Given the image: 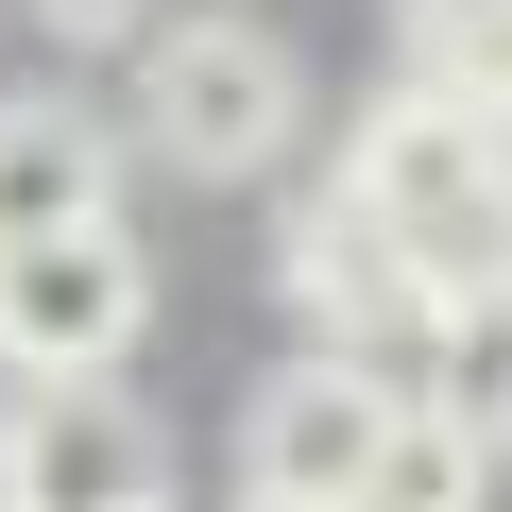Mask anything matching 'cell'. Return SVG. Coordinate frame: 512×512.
<instances>
[{
  "instance_id": "5",
  "label": "cell",
  "mask_w": 512,
  "mask_h": 512,
  "mask_svg": "<svg viewBox=\"0 0 512 512\" xmlns=\"http://www.w3.org/2000/svg\"><path fill=\"white\" fill-rule=\"evenodd\" d=\"M376 444H393V393H376V376L274 359V376H256V410H239V495H256V512H359Z\"/></svg>"
},
{
  "instance_id": "6",
  "label": "cell",
  "mask_w": 512,
  "mask_h": 512,
  "mask_svg": "<svg viewBox=\"0 0 512 512\" xmlns=\"http://www.w3.org/2000/svg\"><path fill=\"white\" fill-rule=\"evenodd\" d=\"M18 512H171V427L120 376L18 393Z\"/></svg>"
},
{
  "instance_id": "12",
  "label": "cell",
  "mask_w": 512,
  "mask_h": 512,
  "mask_svg": "<svg viewBox=\"0 0 512 512\" xmlns=\"http://www.w3.org/2000/svg\"><path fill=\"white\" fill-rule=\"evenodd\" d=\"M0 512H18V393H0Z\"/></svg>"
},
{
  "instance_id": "8",
  "label": "cell",
  "mask_w": 512,
  "mask_h": 512,
  "mask_svg": "<svg viewBox=\"0 0 512 512\" xmlns=\"http://www.w3.org/2000/svg\"><path fill=\"white\" fill-rule=\"evenodd\" d=\"M410 410H427V427H461L478 461H512V291H461V308H427Z\"/></svg>"
},
{
  "instance_id": "9",
  "label": "cell",
  "mask_w": 512,
  "mask_h": 512,
  "mask_svg": "<svg viewBox=\"0 0 512 512\" xmlns=\"http://www.w3.org/2000/svg\"><path fill=\"white\" fill-rule=\"evenodd\" d=\"M410 86L461 120H512V0H410Z\"/></svg>"
},
{
  "instance_id": "7",
  "label": "cell",
  "mask_w": 512,
  "mask_h": 512,
  "mask_svg": "<svg viewBox=\"0 0 512 512\" xmlns=\"http://www.w3.org/2000/svg\"><path fill=\"white\" fill-rule=\"evenodd\" d=\"M69 222H120V120L69 86H18L0 103V256L69 239Z\"/></svg>"
},
{
  "instance_id": "2",
  "label": "cell",
  "mask_w": 512,
  "mask_h": 512,
  "mask_svg": "<svg viewBox=\"0 0 512 512\" xmlns=\"http://www.w3.org/2000/svg\"><path fill=\"white\" fill-rule=\"evenodd\" d=\"M137 154L188 171V188H239V171H274L308 137V52L274 18H239V0H205V18H154L137 52Z\"/></svg>"
},
{
  "instance_id": "3",
  "label": "cell",
  "mask_w": 512,
  "mask_h": 512,
  "mask_svg": "<svg viewBox=\"0 0 512 512\" xmlns=\"http://www.w3.org/2000/svg\"><path fill=\"white\" fill-rule=\"evenodd\" d=\"M137 325H154V256H137V222H69V239H18V256H0V359H18V393L120 376Z\"/></svg>"
},
{
  "instance_id": "11",
  "label": "cell",
  "mask_w": 512,
  "mask_h": 512,
  "mask_svg": "<svg viewBox=\"0 0 512 512\" xmlns=\"http://www.w3.org/2000/svg\"><path fill=\"white\" fill-rule=\"evenodd\" d=\"M18 18H35L52 52H137V35H154V0H18Z\"/></svg>"
},
{
  "instance_id": "10",
  "label": "cell",
  "mask_w": 512,
  "mask_h": 512,
  "mask_svg": "<svg viewBox=\"0 0 512 512\" xmlns=\"http://www.w3.org/2000/svg\"><path fill=\"white\" fill-rule=\"evenodd\" d=\"M495 495V461L461 444V427H427L410 393H393V444H376V478H359V512H478Z\"/></svg>"
},
{
  "instance_id": "1",
  "label": "cell",
  "mask_w": 512,
  "mask_h": 512,
  "mask_svg": "<svg viewBox=\"0 0 512 512\" xmlns=\"http://www.w3.org/2000/svg\"><path fill=\"white\" fill-rule=\"evenodd\" d=\"M410 274H427V308H461V291H512V120H461V103H427V86H393L359 137H342V171H325Z\"/></svg>"
},
{
  "instance_id": "4",
  "label": "cell",
  "mask_w": 512,
  "mask_h": 512,
  "mask_svg": "<svg viewBox=\"0 0 512 512\" xmlns=\"http://www.w3.org/2000/svg\"><path fill=\"white\" fill-rule=\"evenodd\" d=\"M291 308H308V359H342V376H376V393H410V359H427V274L342 205V188H308L291 205Z\"/></svg>"
}]
</instances>
